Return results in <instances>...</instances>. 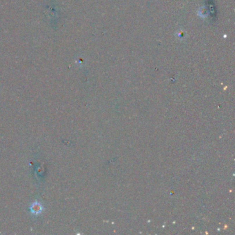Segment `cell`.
<instances>
[{
    "instance_id": "6da1fadb",
    "label": "cell",
    "mask_w": 235,
    "mask_h": 235,
    "mask_svg": "<svg viewBox=\"0 0 235 235\" xmlns=\"http://www.w3.org/2000/svg\"><path fill=\"white\" fill-rule=\"evenodd\" d=\"M43 210H44V208H43L42 205L39 202H34L31 204V207H30V210H31V212L33 215L37 216L40 215V214L42 213Z\"/></svg>"
}]
</instances>
